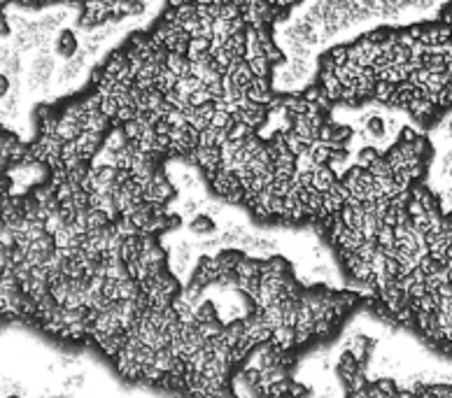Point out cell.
<instances>
[{
	"instance_id": "obj_9",
	"label": "cell",
	"mask_w": 452,
	"mask_h": 398,
	"mask_svg": "<svg viewBox=\"0 0 452 398\" xmlns=\"http://www.w3.org/2000/svg\"><path fill=\"white\" fill-rule=\"evenodd\" d=\"M129 142H131V140L126 137L124 131H112L110 137L105 140V149H107V152H112V154H119Z\"/></svg>"
},
{
	"instance_id": "obj_3",
	"label": "cell",
	"mask_w": 452,
	"mask_h": 398,
	"mask_svg": "<svg viewBox=\"0 0 452 398\" xmlns=\"http://www.w3.org/2000/svg\"><path fill=\"white\" fill-rule=\"evenodd\" d=\"M166 68L173 70L177 77H189L191 75V58L184 56V54H177V52H171L166 58Z\"/></svg>"
},
{
	"instance_id": "obj_1",
	"label": "cell",
	"mask_w": 452,
	"mask_h": 398,
	"mask_svg": "<svg viewBox=\"0 0 452 398\" xmlns=\"http://www.w3.org/2000/svg\"><path fill=\"white\" fill-rule=\"evenodd\" d=\"M77 147V154L82 156V161L87 159H94L96 152H98L100 142H103V133H96V131H82L77 140H72Z\"/></svg>"
},
{
	"instance_id": "obj_5",
	"label": "cell",
	"mask_w": 452,
	"mask_h": 398,
	"mask_svg": "<svg viewBox=\"0 0 452 398\" xmlns=\"http://www.w3.org/2000/svg\"><path fill=\"white\" fill-rule=\"evenodd\" d=\"M77 49H80V42H77L75 33H72V31H63L61 38L56 40V52L61 54L63 58H72L77 54Z\"/></svg>"
},
{
	"instance_id": "obj_13",
	"label": "cell",
	"mask_w": 452,
	"mask_h": 398,
	"mask_svg": "<svg viewBox=\"0 0 452 398\" xmlns=\"http://www.w3.org/2000/svg\"><path fill=\"white\" fill-rule=\"evenodd\" d=\"M177 186H182V189H186V191H194L198 186V182H196V177L191 173H180L177 175Z\"/></svg>"
},
{
	"instance_id": "obj_2",
	"label": "cell",
	"mask_w": 452,
	"mask_h": 398,
	"mask_svg": "<svg viewBox=\"0 0 452 398\" xmlns=\"http://www.w3.org/2000/svg\"><path fill=\"white\" fill-rule=\"evenodd\" d=\"M347 352H352V357L359 361V364H364L366 359L371 357L373 352V340L366 335H354L352 340H349V349Z\"/></svg>"
},
{
	"instance_id": "obj_4",
	"label": "cell",
	"mask_w": 452,
	"mask_h": 398,
	"mask_svg": "<svg viewBox=\"0 0 452 398\" xmlns=\"http://www.w3.org/2000/svg\"><path fill=\"white\" fill-rule=\"evenodd\" d=\"M243 256L245 254L243 252H238V250H224L222 254H217L215 261H217V265H219V273H233Z\"/></svg>"
},
{
	"instance_id": "obj_7",
	"label": "cell",
	"mask_w": 452,
	"mask_h": 398,
	"mask_svg": "<svg viewBox=\"0 0 452 398\" xmlns=\"http://www.w3.org/2000/svg\"><path fill=\"white\" fill-rule=\"evenodd\" d=\"M189 228H191V233H196V235H213L217 231V224L210 214H194Z\"/></svg>"
},
{
	"instance_id": "obj_11",
	"label": "cell",
	"mask_w": 452,
	"mask_h": 398,
	"mask_svg": "<svg viewBox=\"0 0 452 398\" xmlns=\"http://www.w3.org/2000/svg\"><path fill=\"white\" fill-rule=\"evenodd\" d=\"M247 63H250V70L255 77H266L268 70H270V63L266 56H255V58H245Z\"/></svg>"
},
{
	"instance_id": "obj_14",
	"label": "cell",
	"mask_w": 452,
	"mask_h": 398,
	"mask_svg": "<svg viewBox=\"0 0 452 398\" xmlns=\"http://www.w3.org/2000/svg\"><path fill=\"white\" fill-rule=\"evenodd\" d=\"M308 394H310L308 387H303V384H299V382H292L287 398H308Z\"/></svg>"
},
{
	"instance_id": "obj_6",
	"label": "cell",
	"mask_w": 452,
	"mask_h": 398,
	"mask_svg": "<svg viewBox=\"0 0 452 398\" xmlns=\"http://www.w3.org/2000/svg\"><path fill=\"white\" fill-rule=\"evenodd\" d=\"M361 124L366 126V135L369 137H376V140H380V137H385V131H387V124H385V119L376 117V114H364L361 117Z\"/></svg>"
},
{
	"instance_id": "obj_8",
	"label": "cell",
	"mask_w": 452,
	"mask_h": 398,
	"mask_svg": "<svg viewBox=\"0 0 452 398\" xmlns=\"http://www.w3.org/2000/svg\"><path fill=\"white\" fill-rule=\"evenodd\" d=\"M334 184H336V173H334V168L317 166V170H315V189L329 191Z\"/></svg>"
},
{
	"instance_id": "obj_12",
	"label": "cell",
	"mask_w": 452,
	"mask_h": 398,
	"mask_svg": "<svg viewBox=\"0 0 452 398\" xmlns=\"http://www.w3.org/2000/svg\"><path fill=\"white\" fill-rule=\"evenodd\" d=\"M378 159H380V156H378V152H376L373 147H364V149L359 152V156H357V161H359L361 168H369L373 161H378Z\"/></svg>"
},
{
	"instance_id": "obj_10",
	"label": "cell",
	"mask_w": 452,
	"mask_h": 398,
	"mask_svg": "<svg viewBox=\"0 0 452 398\" xmlns=\"http://www.w3.org/2000/svg\"><path fill=\"white\" fill-rule=\"evenodd\" d=\"M285 68L292 72L297 80H303V77L310 72V63H308V58H292V61H289Z\"/></svg>"
}]
</instances>
